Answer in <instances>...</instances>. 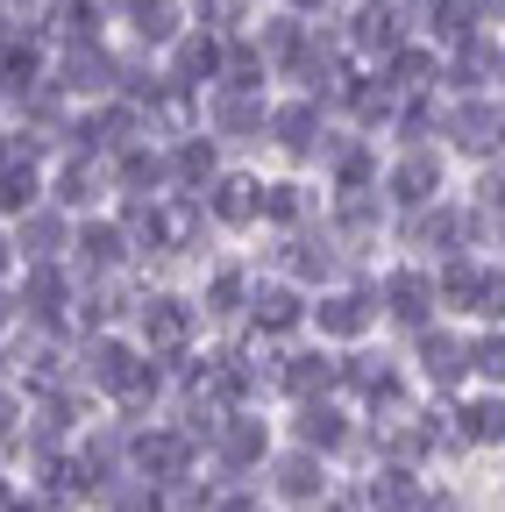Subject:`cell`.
Listing matches in <instances>:
<instances>
[{"label": "cell", "mask_w": 505, "mask_h": 512, "mask_svg": "<svg viewBox=\"0 0 505 512\" xmlns=\"http://www.w3.org/2000/svg\"><path fill=\"white\" fill-rule=\"evenodd\" d=\"M129 342H136L150 363H164V370L207 342V335H200V313H193V292H185V278H136Z\"/></svg>", "instance_id": "obj_1"}, {"label": "cell", "mask_w": 505, "mask_h": 512, "mask_svg": "<svg viewBox=\"0 0 505 512\" xmlns=\"http://www.w3.org/2000/svg\"><path fill=\"white\" fill-rule=\"evenodd\" d=\"M271 448H278V413L271 406H221L207 441H200V470H207V484H257Z\"/></svg>", "instance_id": "obj_2"}, {"label": "cell", "mask_w": 505, "mask_h": 512, "mask_svg": "<svg viewBox=\"0 0 505 512\" xmlns=\"http://www.w3.org/2000/svg\"><path fill=\"white\" fill-rule=\"evenodd\" d=\"M278 441H292V448H306V456L335 463L342 477L370 463V456H363V420H356V406H349L342 392H328V399H299V406H278Z\"/></svg>", "instance_id": "obj_3"}, {"label": "cell", "mask_w": 505, "mask_h": 512, "mask_svg": "<svg viewBox=\"0 0 505 512\" xmlns=\"http://www.w3.org/2000/svg\"><path fill=\"white\" fill-rule=\"evenodd\" d=\"M249 285H257V256H249V249H228V242H214L200 264L185 271V292H193V313H200V335H207V342H221V335L242 328Z\"/></svg>", "instance_id": "obj_4"}, {"label": "cell", "mask_w": 505, "mask_h": 512, "mask_svg": "<svg viewBox=\"0 0 505 512\" xmlns=\"http://www.w3.org/2000/svg\"><path fill=\"white\" fill-rule=\"evenodd\" d=\"M498 136H505V93H449L434 107V150L456 171L498 164Z\"/></svg>", "instance_id": "obj_5"}, {"label": "cell", "mask_w": 505, "mask_h": 512, "mask_svg": "<svg viewBox=\"0 0 505 512\" xmlns=\"http://www.w3.org/2000/svg\"><path fill=\"white\" fill-rule=\"evenodd\" d=\"M427 278H434V320H463V328L505 320V264L498 256H441V264H427Z\"/></svg>", "instance_id": "obj_6"}, {"label": "cell", "mask_w": 505, "mask_h": 512, "mask_svg": "<svg viewBox=\"0 0 505 512\" xmlns=\"http://www.w3.org/2000/svg\"><path fill=\"white\" fill-rule=\"evenodd\" d=\"M399 349V370H406V384L420 399H456V392H470V370H463V320H427V328H413L406 342H392Z\"/></svg>", "instance_id": "obj_7"}, {"label": "cell", "mask_w": 505, "mask_h": 512, "mask_svg": "<svg viewBox=\"0 0 505 512\" xmlns=\"http://www.w3.org/2000/svg\"><path fill=\"white\" fill-rule=\"evenodd\" d=\"M335 114L321 100L306 93H271V114H264V143H257V164L271 171H313V157H321Z\"/></svg>", "instance_id": "obj_8"}, {"label": "cell", "mask_w": 505, "mask_h": 512, "mask_svg": "<svg viewBox=\"0 0 505 512\" xmlns=\"http://www.w3.org/2000/svg\"><path fill=\"white\" fill-rule=\"evenodd\" d=\"M363 285H370L377 335H385V342H406L413 328L434 320V278H427V264H413V256H385V264H370Z\"/></svg>", "instance_id": "obj_9"}, {"label": "cell", "mask_w": 505, "mask_h": 512, "mask_svg": "<svg viewBox=\"0 0 505 512\" xmlns=\"http://www.w3.org/2000/svg\"><path fill=\"white\" fill-rule=\"evenodd\" d=\"M264 114H271V93H257V86H207V93H193V128L214 150L249 157V164H257V143H264Z\"/></svg>", "instance_id": "obj_10"}, {"label": "cell", "mask_w": 505, "mask_h": 512, "mask_svg": "<svg viewBox=\"0 0 505 512\" xmlns=\"http://www.w3.org/2000/svg\"><path fill=\"white\" fill-rule=\"evenodd\" d=\"M306 342H321L335 356L363 349V342H385L377 335V306H370V285L363 278H335L321 292H306Z\"/></svg>", "instance_id": "obj_11"}, {"label": "cell", "mask_w": 505, "mask_h": 512, "mask_svg": "<svg viewBox=\"0 0 505 512\" xmlns=\"http://www.w3.org/2000/svg\"><path fill=\"white\" fill-rule=\"evenodd\" d=\"M257 185H264V164H249V157H228L207 178V192H200L193 207H200V221H207L214 242H228V249L257 242Z\"/></svg>", "instance_id": "obj_12"}, {"label": "cell", "mask_w": 505, "mask_h": 512, "mask_svg": "<svg viewBox=\"0 0 505 512\" xmlns=\"http://www.w3.org/2000/svg\"><path fill=\"white\" fill-rule=\"evenodd\" d=\"M456 192V164L441 157L434 143H413V150H385L377 164V200L385 214H413V207H434Z\"/></svg>", "instance_id": "obj_13"}, {"label": "cell", "mask_w": 505, "mask_h": 512, "mask_svg": "<svg viewBox=\"0 0 505 512\" xmlns=\"http://www.w3.org/2000/svg\"><path fill=\"white\" fill-rule=\"evenodd\" d=\"M257 491H264L271 512H321L342 491V470L321 463V456H306V448H292V441H278L271 463L257 470Z\"/></svg>", "instance_id": "obj_14"}, {"label": "cell", "mask_w": 505, "mask_h": 512, "mask_svg": "<svg viewBox=\"0 0 505 512\" xmlns=\"http://www.w3.org/2000/svg\"><path fill=\"white\" fill-rule=\"evenodd\" d=\"M235 335L249 349H292L306 335V292L285 285V278H271V271H257V285H249V299H242V328Z\"/></svg>", "instance_id": "obj_15"}, {"label": "cell", "mask_w": 505, "mask_h": 512, "mask_svg": "<svg viewBox=\"0 0 505 512\" xmlns=\"http://www.w3.org/2000/svg\"><path fill=\"white\" fill-rule=\"evenodd\" d=\"M385 256H413V264H441V256H470V249H463V207H456V192H449V200H434V207L392 214Z\"/></svg>", "instance_id": "obj_16"}, {"label": "cell", "mask_w": 505, "mask_h": 512, "mask_svg": "<svg viewBox=\"0 0 505 512\" xmlns=\"http://www.w3.org/2000/svg\"><path fill=\"white\" fill-rule=\"evenodd\" d=\"M72 278L79 285H107V278H136V249H129V235H121V221H114V207H100V214H79L72 221Z\"/></svg>", "instance_id": "obj_17"}, {"label": "cell", "mask_w": 505, "mask_h": 512, "mask_svg": "<svg viewBox=\"0 0 505 512\" xmlns=\"http://www.w3.org/2000/svg\"><path fill=\"white\" fill-rule=\"evenodd\" d=\"M342 392V356L321 349V342H292V349H271V413L278 406H299V399H328Z\"/></svg>", "instance_id": "obj_18"}, {"label": "cell", "mask_w": 505, "mask_h": 512, "mask_svg": "<svg viewBox=\"0 0 505 512\" xmlns=\"http://www.w3.org/2000/svg\"><path fill=\"white\" fill-rule=\"evenodd\" d=\"M221 64H228V36H214V29H200V22H185L178 36H171V50L157 57V79L171 86V93H207V86H221Z\"/></svg>", "instance_id": "obj_19"}, {"label": "cell", "mask_w": 505, "mask_h": 512, "mask_svg": "<svg viewBox=\"0 0 505 512\" xmlns=\"http://www.w3.org/2000/svg\"><path fill=\"white\" fill-rule=\"evenodd\" d=\"M427 477H434V470H413V463H392V456H370L363 470H349V505H356V512H420Z\"/></svg>", "instance_id": "obj_20"}, {"label": "cell", "mask_w": 505, "mask_h": 512, "mask_svg": "<svg viewBox=\"0 0 505 512\" xmlns=\"http://www.w3.org/2000/svg\"><path fill=\"white\" fill-rule=\"evenodd\" d=\"M321 221V185L306 171H271L264 164V185H257V242L264 235H292V228H313Z\"/></svg>", "instance_id": "obj_21"}, {"label": "cell", "mask_w": 505, "mask_h": 512, "mask_svg": "<svg viewBox=\"0 0 505 512\" xmlns=\"http://www.w3.org/2000/svg\"><path fill=\"white\" fill-rule=\"evenodd\" d=\"M107 171V207L121 200H171V178H164V143L157 136H136V143H121L100 157Z\"/></svg>", "instance_id": "obj_22"}, {"label": "cell", "mask_w": 505, "mask_h": 512, "mask_svg": "<svg viewBox=\"0 0 505 512\" xmlns=\"http://www.w3.org/2000/svg\"><path fill=\"white\" fill-rule=\"evenodd\" d=\"M505 79V29H470L456 50H441V100L449 93H498Z\"/></svg>", "instance_id": "obj_23"}, {"label": "cell", "mask_w": 505, "mask_h": 512, "mask_svg": "<svg viewBox=\"0 0 505 512\" xmlns=\"http://www.w3.org/2000/svg\"><path fill=\"white\" fill-rule=\"evenodd\" d=\"M43 200L65 207L72 221H79V214H100V207H107V171H100V157L50 150V157H43Z\"/></svg>", "instance_id": "obj_24"}, {"label": "cell", "mask_w": 505, "mask_h": 512, "mask_svg": "<svg viewBox=\"0 0 505 512\" xmlns=\"http://www.w3.org/2000/svg\"><path fill=\"white\" fill-rule=\"evenodd\" d=\"M0 228H8L15 271H22V264H65V256H72V214H65V207H50V200H36L29 214L0 221Z\"/></svg>", "instance_id": "obj_25"}, {"label": "cell", "mask_w": 505, "mask_h": 512, "mask_svg": "<svg viewBox=\"0 0 505 512\" xmlns=\"http://www.w3.org/2000/svg\"><path fill=\"white\" fill-rule=\"evenodd\" d=\"M185 22H193V8H185V0H129V8H121V22H114V43L129 50V57H150V64H157Z\"/></svg>", "instance_id": "obj_26"}, {"label": "cell", "mask_w": 505, "mask_h": 512, "mask_svg": "<svg viewBox=\"0 0 505 512\" xmlns=\"http://www.w3.org/2000/svg\"><path fill=\"white\" fill-rule=\"evenodd\" d=\"M463 370L484 392H505V320H477L463 328Z\"/></svg>", "instance_id": "obj_27"}, {"label": "cell", "mask_w": 505, "mask_h": 512, "mask_svg": "<svg viewBox=\"0 0 505 512\" xmlns=\"http://www.w3.org/2000/svg\"><path fill=\"white\" fill-rule=\"evenodd\" d=\"M43 200V157H8L0 164V221H15Z\"/></svg>", "instance_id": "obj_28"}, {"label": "cell", "mask_w": 505, "mask_h": 512, "mask_svg": "<svg viewBox=\"0 0 505 512\" xmlns=\"http://www.w3.org/2000/svg\"><path fill=\"white\" fill-rule=\"evenodd\" d=\"M185 8H193V22L214 29V36H242L249 22L264 15V0H185Z\"/></svg>", "instance_id": "obj_29"}, {"label": "cell", "mask_w": 505, "mask_h": 512, "mask_svg": "<svg viewBox=\"0 0 505 512\" xmlns=\"http://www.w3.org/2000/svg\"><path fill=\"white\" fill-rule=\"evenodd\" d=\"M93 512H171V498L157 484H143V477H121V484H107L93 498Z\"/></svg>", "instance_id": "obj_30"}, {"label": "cell", "mask_w": 505, "mask_h": 512, "mask_svg": "<svg viewBox=\"0 0 505 512\" xmlns=\"http://www.w3.org/2000/svg\"><path fill=\"white\" fill-rule=\"evenodd\" d=\"M264 8H278V15H299V22H328L342 0H264Z\"/></svg>", "instance_id": "obj_31"}, {"label": "cell", "mask_w": 505, "mask_h": 512, "mask_svg": "<svg viewBox=\"0 0 505 512\" xmlns=\"http://www.w3.org/2000/svg\"><path fill=\"white\" fill-rule=\"evenodd\" d=\"M0 114H8V100H0Z\"/></svg>", "instance_id": "obj_32"}, {"label": "cell", "mask_w": 505, "mask_h": 512, "mask_svg": "<svg viewBox=\"0 0 505 512\" xmlns=\"http://www.w3.org/2000/svg\"><path fill=\"white\" fill-rule=\"evenodd\" d=\"M264 512H271V505H264Z\"/></svg>", "instance_id": "obj_33"}]
</instances>
